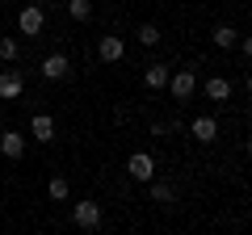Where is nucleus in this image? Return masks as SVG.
Here are the masks:
<instances>
[{"label": "nucleus", "mask_w": 252, "mask_h": 235, "mask_svg": "<svg viewBox=\"0 0 252 235\" xmlns=\"http://www.w3.org/2000/svg\"><path fill=\"white\" fill-rule=\"evenodd\" d=\"M210 38H215V46H223V51H227V46H235V38H240V34H235L231 26H215V34H210Z\"/></svg>", "instance_id": "ddd939ff"}, {"label": "nucleus", "mask_w": 252, "mask_h": 235, "mask_svg": "<svg viewBox=\"0 0 252 235\" xmlns=\"http://www.w3.org/2000/svg\"><path fill=\"white\" fill-rule=\"evenodd\" d=\"M42 26H46V13L38 9V4H26V9L17 13V29L26 38H38V34H42Z\"/></svg>", "instance_id": "f257e3e1"}, {"label": "nucleus", "mask_w": 252, "mask_h": 235, "mask_svg": "<svg viewBox=\"0 0 252 235\" xmlns=\"http://www.w3.org/2000/svg\"><path fill=\"white\" fill-rule=\"evenodd\" d=\"M189 135L198 139V143H215L219 139V122L215 118H193V122H189Z\"/></svg>", "instance_id": "423d86ee"}, {"label": "nucleus", "mask_w": 252, "mask_h": 235, "mask_svg": "<svg viewBox=\"0 0 252 235\" xmlns=\"http://www.w3.org/2000/svg\"><path fill=\"white\" fill-rule=\"evenodd\" d=\"M139 42H143V46H156V42H160V26H152V21L139 26Z\"/></svg>", "instance_id": "2eb2a0df"}, {"label": "nucleus", "mask_w": 252, "mask_h": 235, "mask_svg": "<svg viewBox=\"0 0 252 235\" xmlns=\"http://www.w3.org/2000/svg\"><path fill=\"white\" fill-rule=\"evenodd\" d=\"M168 67H164V63H152V67H147V72H143V84H147V88H168Z\"/></svg>", "instance_id": "9d476101"}, {"label": "nucleus", "mask_w": 252, "mask_h": 235, "mask_svg": "<svg viewBox=\"0 0 252 235\" xmlns=\"http://www.w3.org/2000/svg\"><path fill=\"white\" fill-rule=\"evenodd\" d=\"M0 151L9 155V160H21V155H26V135H21V130H4V135H0Z\"/></svg>", "instance_id": "0eeeda50"}, {"label": "nucleus", "mask_w": 252, "mask_h": 235, "mask_svg": "<svg viewBox=\"0 0 252 235\" xmlns=\"http://www.w3.org/2000/svg\"><path fill=\"white\" fill-rule=\"evenodd\" d=\"M97 55H101V63H118V59L126 55V42L109 34V38H101V42H97Z\"/></svg>", "instance_id": "6e6552de"}, {"label": "nucleus", "mask_w": 252, "mask_h": 235, "mask_svg": "<svg viewBox=\"0 0 252 235\" xmlns=\"http://www.w3.org/2000/svg\"><path fill=\"white\" fill-rule=\"evenodd\" d=\"M67 13H72L76 21H89L93 17V0H67Z\"/></svg>", "instance_id": "4468645a"}, {"label": "nucleus", "mask_w": 252, "mask_h": 235, "mask_svg": "<svg viewBox=\"0 0 252 235\" xmlns=\"http://www.w3.org/2000/svg\"><path fill=\"white\" fill-rule=\"evenodd\" d=\"M152 198H156V202H172V198H177V189H172L168 181H156V185H152Z\"/></svg>", "instance_id": "dca6fc26"}, {"label": "nucleus", "mask_w": 252, "mask_h": 235, "mask_svg": "<svg viewBox=\"0 0 252 235\" xmlns=\"http://www.w3.org/2000/svg\"><path fill=\"white\" fill-rule=\"evenodd\" d=\"M206 97L210 101H227V97H231V84H227L223 76H210V80H206Z\"/></svg>", "instance_id": "f8f14e48"}, {"label": "nucleus", "mask_w": 252, "mask_h": 235, "mask_svg": "<svg viewBox=\"0 0 252 235\" xmlns=\"http://www.w3.org/2000/svg\"><path fill=\"white\" fill-rule=\"evenodd\" d=\"M17 55H21V46L13 38H0V59H17Z\"/></svg>", "instance_id": "a211bd4d"}, {"label": "nucleus", "mask_w": 252, "mask_h": 235, "mask_svg": "<svg viewBox=\"0 0 252 235\" xmlns=\"http://www.w3.org/2000/svg\"><path fill=\"white\" fill-rule=\"evenodd\" d=\"M0 97H4V101L21 97V76L17 72H0Z\"/></svg>", "instance_id": "9b49d317"}, {"label": "nucleus", "mask_w": 252, "mask_h": 235, "mask_svg": "<svg viewBox=\"0 0 252 235\" xmlns=\"http://www.w3.org/2000/svg\"><path fill=\"white\" fill-rule=\"evenodd\" d=\"M72 218H76V227H84V231H93V227H101V206L97 202H76L72 206Z\"/></svg>", "instance_id": "7ed1b4c3"}, {"label": "nucleus", "mask_w": 252, "mask_h": 235, "mask_svg": "<svg viewBox=\"0 0 252 235\" xmlns=\"http://www.w3.org/2000/svg\"><path fill=\"white\" fill-rule=\"evenodd\" d=\"M193 84H198V80H193V72H172L168 76V88H172V97H177L181 105L193 97Z\"/></svg>", "instance_id": "20e7f679"}, {"label": "nucleus", "mask_w": 252, "mask_h": 235, "mask_svg": "<svg viewBox=\"0 0 252 235\" xmlns=\"http://www.w3.org/2000/svg\"><path fill=\"white\" fill-rule=\"evenodd\" d=\"M46 193H51L55 202H63V198H67V181H63V176H51V185H46Z\"/></svg>", "instance_id": "f3484780"}, {"label": "nucleus", "mask_w": 252, "mask_h": 235, "mask_svg": "<svg viewBox=\"0 0 252 235\" xmlns=\"http://www.w3.org/2000/svg\"><path fill=\"white\" fill-rule=\"evenodd\" d=\"M42 76H46V80H67V76H72L67 55H46V59H42Z\"/></svg>", "instance_id": "39448f33"}, {"label": "nucleus", "mask_w": 252, "mask_h": 235, "mask_svg": "<svg viewBox=\"0 0 252 235\" xmlns=\"http://www.w3.org/2000/svg\"><path fill=\"white\" fill-rule=\"evenodd\" d=\"M126 172H130V181H139V185H147L156 176V160L147 151H135L130 160H126Z\"/></svg>", "instance_id": "f03ea898"}, {"label": "nucleus", "mask_w": 252, "mask_h": 235, "mask_svg": "<svg viewBox=\"0 0 252 235\" xmlns=\"http://www.w3.org/2000/svg\"><path fill=\"white\" fill-rule=\"evenodd\" d=\"M30 135H34L38 143H51V139H55V118H46V114H38L34 122H30Z\"/></svg>", "instance_id": "1a4fd4ad"}]
</instances>
